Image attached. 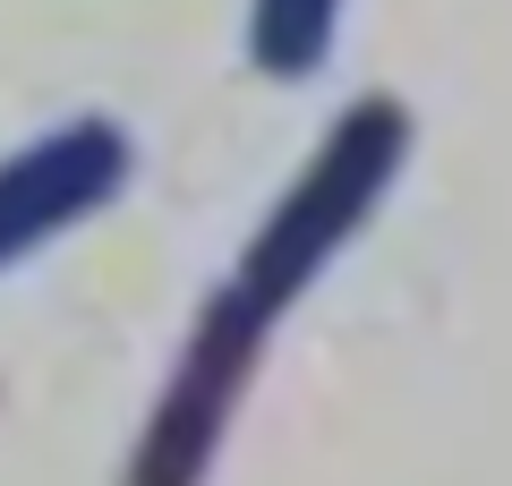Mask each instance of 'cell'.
Returning <instances> with one entry per match:
<instances>
[{
	"instance_id": "cell-1",
	"label": "cell",
	"mask_w": 512,
	"mask_h": 486,
	"mask_svg": "<svg viewBox=\"0 0 512 486\" xmlns=\"http://www.w3.org/2000/svg\"><path fill=\"white\" fill-rule=\"evenodd\" d=\"M410 162V111L393 94H359L342 120L325 128V145L308 154L291 188L274 197V214L248 231L231 282L197 307L180 342V367H171L163 401H154L146 435H137V461H128V486H205L222 452V427H231L239 393L256 384V359H265V333L299 307V290L333 265V256L359 239V222L384 205V188L402 180Z\"/></svg>"
},
{
	"instance_id": "cell-3",
	"label": "cell",
	"mask_w": 512,
	"mask_h": 486,
	"mask_svg": "<svg viewBox=\"0 0 512 486\" xmlns=\"http://www.w3.org/2000/svg\"><path fill=\"white\" fill-rule=\"evenodd\" d=\"M342 26V0H248V60L265 77H316Z\"/></svg>"
},
{
	"instance_id": "cell-2",
	"label": "cell",
	"mask_w": 512,
	"mask_h": 486,
	"mask_svg": "<svg viewBox=\"0 0 512 486\" xmlns=\"http://www.w3.org/2000/svg\"><path fill=\"white\" fill-rule=\"evenodd\" d=\"M120 188H128V128L120 120H69L52 137L18 145V154H0V265H18L43 239L77 231Z\"/></svg>"
}]
</instances>
